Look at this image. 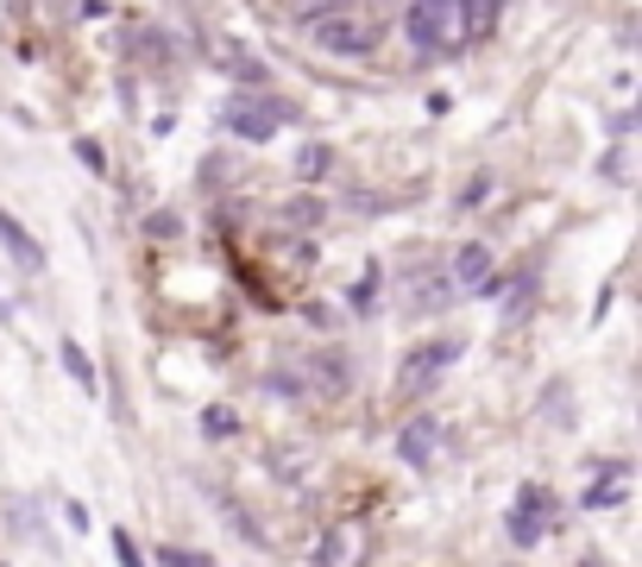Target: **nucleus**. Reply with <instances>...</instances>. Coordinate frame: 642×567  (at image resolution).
<instances>
[{
	"mask_svg": "<svg viewBox=\"0 0 642 567\" xmlns=\"http://www.w3.org/2000/svg\"><path fill=\"white\" fill-rule=\"evenodd\" d=\"M404 32H410V45L422 57L435 51H454L466 38V0H410V13H404Z\"/></svg>",
	"mask_w": 642,
	"mask_h": 567,
	"instance_id": "obj_1",
	"label": "nucleus"
},
{
	"mask_svg": "<svg viewBox=\"0 0 642 567\" xmlns=\"http://www.w3.org/2000/svg\"><path fill=\"white\" fill-rule=\"evenodd\" d=\"M283 120H290V107H283L278 95H233V102L221 107V127H227L233 139H246V146L278 139Z\"/></svg>",
	"mask_w": 642,
	"mask_h": 567,
	"instance_id": "obj_2",
	"label": "nucleus"
},
{
	"mask_svg": "<svg viewBox=\"0 0 642 567\" xmlns=\"http://www.w3.org/2000/svg\"><path fill=\"white\" fill-rule=\"evenodd\" d=\"M454 360H460V340H422V347H410L404 366H397V391H404V397H422Z\"/></svg>",
	"mask_w": 642,
	"mask_h": 567,
	"instance_id": "obj_3",
	"label": "nucleus"
},
{
	"mask_svg": "<svg viewBox=\"0 0 642 567\" xmlns=\"http://www.w3.org/2000/svg\"><path fill=\"white\" fill-rule=\"evenodd\" d=\"M504 530H511L516 548H536V542L555 530V498L541 486H516V505H511V517H504Z\"/></svg>",
	"mask_w": 642,
	"mask_h": 567,
	"instance_id": "obj_4",
	"label": "nucleus"
},
{
	"mask_svg": "<svg viewBox=\"0 0 642 567\" xmlns=\"http://www.w3.org/2000/svg\"><path fill=\"white\" fill-rule=\"evenodd\" d=\"M322 51H347V57H360V51H372V38H365L353 20H315V32H308Z\"/></svg>",
	"mask_w": 642,
	"mask_h": 567,
	"instance_id": "obj_5",
	"label": "nucleus"
},
{
	"mask_svg": "<svg viewBox=\"0 0 642 567\" xmlns=\"http://www.w3.org/2000/svg\"><path fill=\"white\" fill-rule=\"evenodd\" d=\"M0 246L13 253V265H20V271H45V253H38V240H32V233L20 228L7 208H0Z\"/></svg>",
	"mask_w": 642,
	"mask_h": 567,
	"instance_id": "obj_6",
	"label": "nucleus"
},
{
	"mask_svg": "<svg viewBox=\"0 0 642 567\" xmlns=\"http://www.w3.org/2000/svg\"><path fill=\"white\" fill-rule=\"evenodd\" d=\"M435 448H441V429L429 423V416H422V423H410V429L397 436V454H404L410 466H429V461H435Z\"/></svg>",
	"mask_w": 642,
	"mask_h": 567,
	"instance_id": "obj_7",
	"label": "nucleus"
},
{
	"mask_svg": "<svg viewBox=\"0 0 642 567\" xmlns=\"http://www.w3.org/2000/svg\"><path fill=\"white\" fill-rule=\"evenodd\" d=\"M454 278H460L466 290L479 297V290H486V278H491V246H479V240H466L460 253H454Z\"/></svg>",
	"mask_w": 642,
	"mask_h": 567,
	"instance_id": "obj_8",
	"label": "nucleus"
},
{
	"mask_svg": "<svg viewBox=\"0 0 642 567\" xmlns=\"http://www.w3.org/2000/svg\"><path fill=\"white\" fill-rule=\"evenodd\" d=\"M63 372H70V379H77V385L89 391V397H95V360L82 354L77 340H63Z\"/></svg>",
	"mask_w": 642,
	"mask_h": 567,
	"instance_id": "obj_9",
	"label": "nucleus"
},
{
	"mask_svg": "<svg viewBox=\"0 0 642 567\" xmlns=\"http://www.w3.org/2000/svg\"><path fill=\"white\" fill-rule=\"evenodd\" d=\"M233 429H240V416H233L227 404H208V410H202V436L208 441H227Z\"/></svg>",
	"mask_w": 642,
	"mask_h": 567,
	"instance_id": "obj_10",
	"label": "nucleus"
},
{
	"mask_svg": "<svg viewBox=\"0 0 642 567\" xmlns=\"http://www.w3.org/2000/svg\"><path fill=\"white\" fill-rule=\"evenodd\" d=\"M322 171H328V152H322V146H308V152L296 158V177H303V183H315Z\"/></svg>",
	"mask_w": 642,
	"mask_h": 567,
	"instance_id": "obj_11",
	"label": "nucleus"
},
{
	"mask_svg": "<svg viewBox=\"0 0 642 567\" xmlns=\"http://www.w3.org/2000/svg\"><path fill=\"white\" fill-rule=\"evenodd\" d=\"M592 505H623V486L617 479H605V486H586V511Z\"/></svg>",
	"mask_w": 642,
	"mask_h": 567,
	"instance_id": "obj_12",
	"label": "nucleus"
},
{
	"mask_svg": "<svg viewBox=\"0 0 642 567\" xmlns=\"http://www.w3.org/2000/svg\"><path fill=\"white\" fill-rule=\"evenodd\" d=\"M77 158L89 164V171H107V152L95 146V139H77Z\"/></svg>",
	"mask_w": 642,
	"mask_h": 567,
	"instance_id": "obj_13",
	"label": "nucleus"
},
{
	"mask_svg": "<svg viewBox=\"0 0 642 567\" xmlns=\"http://www.w3.org/2000/svg\"><path fill=\"white\" fill-rule=\"evenodd\" d=\"M157 562L183 567V562H208V555H202V548H157Z\"/></svg>",
	"mask_w": 642,
	"mask_h": 567,
	"instance_id": "obj_14",
	"label": "nucleus"
},
{
	"mask_svg": "<svg viewBox=\"0 0 642 567\" xmlns=\"http://www.w3.org/2000/svg\"><path fill=\"white\" fill-rule=\"evenodd\" d=\"M372 297H378V271H365V278H360V290H353V303H360V310H365Z\"/></svg>",
	"mask_w": 642,
	"mask_h": 567,
	"instance_id": "obj_15",
	"label": "nucleus"
}]
</instances>
